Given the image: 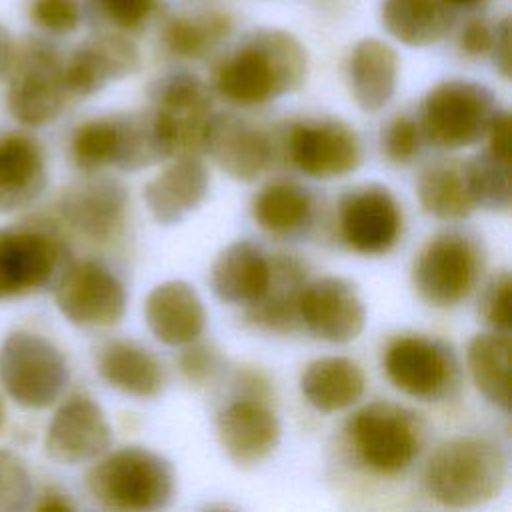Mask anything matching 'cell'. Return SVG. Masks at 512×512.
Listing matches in <instances>:
<instances>
[{"label": "cell", "mask_w": 512, "mask_h": 512, "mask_svg": "<svg viewBox=\"0 0 512 512\" xmlns=\"http://www.w3.org/2000/svg\"><path fill=\"white\" fill-rule=\"evenodd\" d=\"M308 78V50L284 28H254L212 68L210 90L232 106L254 108L292 94Z\"/></svg>", "instance_id": "cell-1"}, {"label": "cell", "mask_w": 512, "mask_h": 512, "mask_svg": "<svg viewBox=\"0 0 512 512\" xmlns=\"http://www.w3.org/2000/svg\"><path fill=\"white\" fill-rule=\"evenodd\" d=\"M508 476V454L496 440L458 434L434 448L424 466L422 484L436 504L468 510L500 496Z\"/></svg>", "instance_id": "cell-2"}, {"label": "cell", "mask_w": 512, "mask_h": 512, "mask_svg": "<svg viewBox=\"0 0 512 512\" xmlns=\"http://www.w3.org/2000/svg\"><path fill=\"white\" fill-rule=\"evenodd\" d=\"M90 500L110 512H154L166 508L176 494L172 462L146 446L106 450L84 474Z\"/></svg>", "instance_id": "cell-3"}, {"label": "cell", "mask_w": 512, "mask_h": 512, "mask_svg": "<svg viewBox=\"0 0 512 512\" xmlns=\"http://www.w3.org/2000/svg\"><path fill=\"white\" fill-rule=\"evenodd\" d=\"M68 156L82 174L138 172L166 160L150 110L116 112L80 122L70 134Z\"/></svg>", "instance_id": "cell-4"}, {"label": "cell", "mask_w": 512, "mask_h": 512, "mask_svg": "<svg viewBox=\"0 0 512 512\" xmlns=\"http://www.w3.org/2000/svg\"><path fill=\"white\" fill-rule=\"evenodd\" d=\"M72 102L64 82V54L44 36L18 40L6 78V108L22 128L52 124Z\"/></svg>", "instance_id": "cell-5"}, {"label": "cell", "mask_w": 512, "mask_h": 512, "mask_svg": "<svg viewBox=\"0 0 512 512\" xmlns=\"http://www.w3.org/2000/svg\"><path fill=\"white\" fill-rule=\"evenodd\" d=\"M346 438L356 460L376 476H398L418 458L424 424L412 410L376 400L356 410L346 424Z\"/></svg>", "instance_id": "cell-6"}, {"label": "cell", "mask_w": 512, "mask_h": 512, "mask_svg": "<svg viewBox=\"0 0 512 512\" xmlns=\"http://www.w3.org/2000/svg\"><path fill=\"white\" fill-rule=\"evenodd\" d=\"M498 110L500 104L488 86L470 78H446L424 94L416 120L424 142L456 152L484 140Z\"/></svg>", "instance_id": "cell-7"}, {"label": "cell", "mask_w": 512, "mask_h": 512, "mask_svg": "<svg viewBox=\"0 0 512 512\" xmlns=\"http://www.w3.org/2000/svg\"><path fill=\"white\" fill-rule=\"evenodd\" d=\"M68 382V360L50 338L14 330L0 342V390L16 406L50 408L62 398Z\"/></svg>", "instance_id": "cell-8"}, {"label": "cell", "mask_w": 512, "mask_h": 512, "mask_svg": "<svg viewBox=\"0 0 512 512\" xmlns=\"http://www.w3.org/2000/svg\"><path fill=\"white\" fill-rule=\"evenodd\" d=\"M484 260L474 236L458 230L440 232L418 250L410 270L412 288L432 308L460 306L478 288Z\"/></svg>", "instance_id": "cell-9"}, {"label": "cell", "mask_w": 512, "mask_h": 512, "mask_svg": "<svg viewBox=\"0 0 512 512\" xmlns=\"http://www.w3.org/2000/svg\"><path fill=\"white\" fill-rule=\"evenodd\" d=\"M150 114L166 160L200 156L214 114L212 90L196 74L172 72L156 82Z\"/></svg>", "instance_id": "cell-10"}, {"label": "cell", "mask_w": 512, "mask_h": 512, "mask_svg": "<svg viewBox=\"0 0 512 512\" xmlns=\"http://www.w3.org/2000/svg\"><path fill=\"white\" fill-rule=\"evenodd\" d=\"M382 370L398 392L422 402H442L460 384L454 350L438 338L420 334L394 338L382 354Z\"/></svg>", "instance_id": "cell-11"}, {"label": "cell", "mask_w": 512, "mask_h": 512, "mask_svg": "<svg viewBox=\"0 0 512 512\" xmlns=\"http://www.w3.org/2000/svg\"><path fill=\"white\" fill-rule=\"evenodd\" d=\"M52 284L56 308L72 326L112 328L126 314L124 282L98 260H68Z\"/></svg>", "instance_id": "cell-12"}, {"label": "cell", "mask_w": 512, "mask_h": 512, "mask_svg": "<svg viewBox=\"0 0 512 512\" xmlns=\"http://www.w3.org/2000/svg\"><path fill=\"white\" fill-rule=\"evenodd\" d=\"M284 150L304 176L334 180L356 172L364 160L360 134L342 118H304L288 126Z\"/></svg>", "instance_id": "cell-13"}, {"label": "cell", "mask_w": 512, "mask_h": 512, "mask_svg": "<svg viewBox=\"0 0 512 512\" xmlns=\"http://www.w3.org/2000/svg\"><path fill=\"white\" fill-rule=\"evenodd\" d=\"M64 242L40 226H0V302L48 288L68 262Z\"/></svg>", "instance_id": "cell-14"}, {"label": "cell", "mask_w": 512, "mask_h": 512, "mask_svg": "<svg viewBox=\"0 0 512 512\" xmlns=\"http://www.w3.org/2000/svg\"><path fill=\"white\" fill-rule=\"evenodd\" d=\"M336 226L348 250L360 256H384L402 238L404 212L388 186L368 182L340 196Z\"/></svg>", "instance_id": "cell-15"}, {"label": "cell", "mask_w": 512, "mask_h": 512, "mask_svg": "<svg viewBox=\"0 0 512 512\" xmlns=\"http://www.w3.org/2000/svg\"><path fill=\"white\" fill-rule=\"evenodd\" d=\"M128 204V188L118 178L94 172L80 176L60 192L56 212L84 240L106 244L124 230Z\"/></svg>", "instance_id": "cell-16"}, {"label": "cell", "mask_w": 512, "mask_h": 512, "mask_svg": "<svg viewBox=\"0 0 512 512\" xmlns=\"http://www.w3.org/2000/svg\"><path fill=\"white\" fill-rule=\"evenodd\" d=\"M114 434L102 406L88 394H72L54 410L46 434L44 452L62 466L90 464L112 448Z\"/></svg>", "instance_id": "cell-17"}, {"label": "cell", "mask_w": 512, "mask_h": 512, "mask_svg": "<svg viewBox=\"0 0 512 512\" xmlns=\"http://www.w3.org/2000/svg\"><path fill=\"white\" fill-rule=\"evenodd\" d=\"M140 68V50L136 42L122 32L96 30L64 54V82L74 100H84L108 84L136 74Z\"/></svg>", "instance_id": "cell-18"}, {"label": "cell", "mask_w": 512, "mask_h": 512, "mask_svg": "<svg viewBox=\"0 0 512 512\" xmlns=\"http://www.w3.org/2000/svg\"><path fill=\"white\" fill-rule=\"evenodd\" d=\"M300 326L328 344H350L366 328V306L356 286L340 276L308 280L298 302Z\"/></svg>", "instance_id": "cell-19"}, {"label": "cell", "mask_w": 512, "mask_h": 512, "mask_svg": "<svg viewBox=\"0 0 512 512\" xmlns=\"http://www.w3.org/2000/svg\"><path fill=\"white\" fill-rule=\"evenodd\" d=\"M216 438L230 462L252 468L264 462L278 446L282 426L264 398L234 394L216 414Z\"/></svg>", "instance_id": "cell-20"}, {"label": "cell", "mask_w": 512, "mask_h": 512, "mask_svg": "<svg viewBox=\"0 0 512 512\" xmlns=\"http://www.w3.org/2000/svg\"><path fill=\"white\" fill-rule=\"evenodd\" d=\"M204 152L232 180L254 182L274 158V138L260 124L234 112H214Z\"/></svg>", "instance_id": "cell-21"}, {"label": "cell", "mask_w": 512, "mask_h": 512, "mask_svg": "<svg viewBox=\"0 0 512 512\" xmlns=\"http://www.w3.org/2000/svg\"><path fill=\"white\" fill-rule=\"evenodd\" d=\"M144 322L164 346L182 348L202 338L208 322L206 306L186 280H164L144 298Z\"/></svg>", "instance_id": "cell-22"}, {"label": "cell", "mask_w": 512, "mask_h": 512, "mask_svg": "<svg viewBox=\"0 0 512 512\" xmlns=\"http://www.w3.org/2000/svg\"><path fill=\"white\" fill-rule=\"evenodd\" d=\"M48 186L42 142L24 130L0 134V214L32 206Z\"/></svg>", "instance_id": "cell-23"}, {"label": "cell", "mask_w": 512, "mask_h": 512, "mask_svg": "<svg viewBox=\"0 0 512 512\" xmlns=\"http://www.w3.org/2000/svg\"><path fill=\"white\" fill-rule=\"evenodd\" d=\"M168 160L142 188L144 204L160 226L182 222L202 206L210 188L208 168L200 156H174Z\"/></svg>", "instance_id": "cell-24"}, {"label": "cell", "mask_w": 512, "mask_h": 512, "mask_svg": "<svg viewBox=\"0 0 512 512\" xmlns=\"http://www.w3.org/2000/svg\"><path fill=\"white\" fill-rule=\"evenodd\" d=\"M98 376L120 394L136 400L158 398L168 382L160 358L130 338H110L96 348Z\"/></svg>", "instance_id": "cell-25"}, {"label": "cell", "mask_w": 512, "mask_h": 512, "mask_svg": "<svg viewBox=\"0 0 512 512\" xmlns=\"http://www.w3.org/2000/svg\"><path fill=\"white\" fill-rule=\"evenodd\" d=\"M398 74V52L376 36L360 38L346 56V86L362 112L376 114L388 106L398 86Z\"/></svg>", "instance_id": "cell-26"}, {"label": "cell", "mask_w": 512, "mask_h": 512, "mask_svg": "<svg viewBox=\"0 0 512 512\" xmlns=\"http://www.w3.org/2000/svg\"><path fill=\"white\" fill-rule=\"evenodd\" d=\"M272 280V254L250 240H234L224 246L210 266V288L220 302L252 306L268 290Z\"/></svg>", "instance_id": "cell-27"}, {"label": "cell", "mask_w": 512, "mask_h": 512, "mask_svg": "<svg viewBox=\"0 0 512 512\" xmlns=\"http://www.w3.org/2000/svg\"><path fill=\"white\" fill-rule=\"evenodd\" d=\"M234 30V14L212 6L166 16L160 24L158 40L168 56L198 62L222 48Z\"/></svg>", "instance_id": "cell-28"}, {"label": "cell", "mask_w": 512, "mask_h": 512, "mask_svg": "<svg viewBox=\"0 0 512 512\" xmlns=\"http://www.w3.org/2000/svg\"><path fill=\"white\" fill-rule=\"evenodd\" d=\"M308 282L306 266L294 254H272V280L266 294L244 308L246 322L262 332L290 334L300 326L298 302Z\"/></svg>", "instance_id": "cell-29"}, {"label": "cell", "mask_w": 512, "mask_h": 512, "mask_svg": "<svg viewBox=\"0 0 512 512\" xmlns=\"http://www.w3.org/2000/svg\"><path fill=\"white\" fill-rule=\"evenodd\" d=\"M298 386L314 410L334 414L354 406L364 396L366 374L348 356H320L304 366Z\"/></svg>", "instance_id": "cell-30"}, {"label": "cell", "mask_w": 512, "mask_h": 512, "mask_svg": "<svg viewBox=\"0 0 512 512\" xmlns=\"http://www.w3.org/2000/svg\"><path fill=\"white\" fill-rule=\"evenodd\" d=\"M380 24L396 42L428 48L454 30L456 10L444 0H382Z\"/></svg>", "instance_id": "cell-31"}, {"label": "cell", "mask_w": 512, "mask_h": 512, "mask_svg": "<svg viewBox=\"0 0 512 512\" xmlns=\"http://www.w3.org/2000/svg\"><path fill=\"white\" fill-rule=\"evenodd\" d=\"M510 332L484 330L466 346V368L474 388L494 408L510 410Z\"/></svg>", "instance_id": "cell-32"}, {"label": "cell", "mask_w": 512, "mask_h": 512, "mask_svg": "<svg viewBox=\"0 0 512 512\" xmlns=\"http://www.w3.org/2000/svg\"><path fill=\"white\" fill-rule=\"evenodd\" d=\"M416 198L420 208L436 220H466L476 206L466 184L464 160L446 158L428 164L416 180Z\"/></svg>", "instance_id": "cell-33"}, {"label": "cell", "mask_w": 512, "mask_h": 512, "mask_svg": "<svg viewBox=\"0 0 512 512\" xmlns=\"http://www.w3.org/2000/svg\"><path fill=\"white\" fill-rule=\"evenodd\" d=\"M250 214L264 232L272 236H294L310 224L314 198L298 182L272 180L254 194Z\"/></svg>", "instance_id": "cell-34"}, {"label": "cell", "mask_w": 512, "mask_h": 512, "mask_svg": "<svg viewBox=\"0 0 512 512\" xmlns=\"http://www.w3.org/2000/svg\"><path fill=\"white\" fill-rule=\"evenodd\" d=\"M466 184L476 210L508 214L512 206L510 160L496 158L488 150L464 160Z\"/></svg>", "instance_id": "cell-35"}, {"label": "cell", "mask_w": 512, "mask_h": 512, "mask_svg": "<svg viewBox=\"0 0 512 512\" xmlns=\"http://www.w3.org/2000/svg\"><path fill=\"white\" fill-rule=\"evenodd\" d=\"M162 0H84V14L98 30L136 34L158 14Z\"/></svg>", "instance_id": "cell-36"}, {"label": "cell", "mask_w": 512, "mask_h": 512, "mask_svg": "<svg viewBox=\"0 0 512 512\" xmlns=\"http://www.w3.org/2000/svg\"><path fill=\"white\" fill-rule=\"evenodd\" d=\"M26 18L46 36H66L80 28L84 0H26Z\"/></svg>", "instance_id": "cell-37"}, {"label": "cell", "mask_w": 512, "mask_h": 512, "mask_svg": "<svg viewBox=\"0 0 512 512\" xmlns=\"http://www.w3.org/2000/svg\"><path fill=\"white\" fill-rule=\"evenodd\" d=\"M34 482L24 458L0 448V512H20L32 506Z\"/></svg>", "instance_id": "cell-38"}, {"label": "cell", "mask_w": 512, "mask_h": 512, "mask_svg": "<svg viewBox=\"0 0 512 512\" xmlns=\"http://www.w3.org/2000/svg\"><path fill=\"white\" fill-rule=\"evenodd\" d=\"M424 136L420 124L414 116L398 114L382 130L380 150L382 156L394 166L412 164L422 150Z\"/></svg>", "instance_id": "cell-39"}, {"label": "cell", "mask_w": 512, "mask_h": 512, "mask_svg": "<svg viewBox=\"0 0 512 512\" xmlns=\"http://www.w3.org/2000/svg\"><path fill=\"white\" fill-rule=\"evenodd\" d=\"M182 348L184 350L178 356V370L182 378L192 386L212 384L222 372V354L212 344H206L200 338Z\"/></svg>", "instance_id": "cell-40"}, {"label": "cell", "mask_w": 512, "mask_h": 512, "mask_svg": "<svg viewBox=\"0 0 512 512\" xmlns=\"http://www.w3.org/2000/svg\"><path fill=\"white\" fill-rule=\"evenodd\" d=\"M510 272L508 268L498 270L486 284L480 296V316L492 330L510 332Z\"/></svg>", "instance_id": "cell-41"}, {"label": "cell", "mask_w": 512, "mask_h": 512, "mask_svg": "<svg viewBox=\"0 0 512 512\" xmlns=\"http://www.w3.org/2000/svg\"><path fill=\"white\" fill-rule=\"evenodd\" d=\"M496 40V24L486 16H470L460 24L456 34V48L466 58H486Z\"/></svg>", "instance_id": "cell-42"}, {"label": "cell", "mask_w": 512, "mask_h": 512, "mask_svg": "<svg viewBox=\"0 0 512 512\" xmlns=\"http://www.w3.org/2000/svg\"><path fill=\"white\" fill-rule=\"evenodd\" d=\"M484 140L488 142L486 150L490 154L502 160H510V112L506 108H500L494 114L484 134Z\"/></svg>", "instance_id": "cell-43"}, {"label": "cell", "mask_w": 512, "mask_h": 512, "mask_svg": "<svg viewBox=\"0 0 512 512\" xmlns=\"http://www.w3.org/2000/svg\"><path fill=\"white\" fill-rule=\"evenodd\" d=\"M492 62L498 74L504 80H510L512 70V56H510V18L504 16L500 22H496V40L492 46Z\"/></svg>", "instance_id": "cell-44"}, {"label": "cell", "mask_w": 512, "mask_h": 512, "mask_svg": "<svg viewBox=\"0 0 512 512\" xmlns=\"http://www.w3.org/2000/svg\"><path fill=\"white\" fill-rule=\"evenodd\" d=\"M34 498H36V502L32 506H34V510H40V512H70V510H74V502L70 500V496L58 488H48L38 496L34 494Z\"/></svg>", "instance_id": "cell-45"}, {"label": "cell", "mask_w": 512, "mask_h": 512, "mask_svg": "<svg viewBox=\"0 0 512 512\" xmlns=\"http://www.w3.org/2000/svg\"><path fill=\"white\" fill-rule=\"evenodd\" d=\"M18 50V38L0 22V84L6 82Z\"/></svg>", "instance_id": "cell-46"}, {"label": "cell", "mask_w": 512, "mask_h": 512, "mask_svg": "<svg viewBox=\"0 0 512 512\" xmlns=\"http://www.w3.org/2000/svg\"><path fill=\"white\" fill-rule=\"evenodd\" d=\"M448 6H452L454 10H472L482 6L486 0H444Z\"/></svg>", "instance_id": "cell-47"}, {"label": "cell", "mask_w": 512, "mask_h": 512, "mask_svg": "<svg viewBox=\"0 0 512 512\" xmlns=\"http://www.w3.org/2000/svg\"><path fill=\"white\" fill-rule=\"evenodd\" d=\"M4 424H6V406H4V400L0 396V432H2Z\"/></svg>", "instance_id": "cell-48"}]
</instances>
